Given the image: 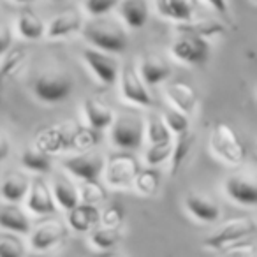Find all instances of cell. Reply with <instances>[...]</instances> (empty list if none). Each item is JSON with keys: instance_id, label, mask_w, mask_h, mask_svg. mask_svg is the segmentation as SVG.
Wrapping results in <instances>:
<instances>
[{"instance_id": "44dd1931", "label": "cell", "mask_w": 257, "mask_h": 257, "mask_svg": "<svg viewBox=\"0 0 257 257\" xmlns=\"http://www.w3.org/2000/svg\"><path fill=\"white\" fill-rule=\"evenodd\" d=\"M176 30L180 34H190V36L211 39V37L225 34V25L213 18H192L189 22L176 23Z\"/></svg>"}, {"instance_id": "74e56055", "label": "cell", "mask_w": 257, "mask_h": 257, "mask_svg": "<svg viewBox=\"0 0 257 257\" xmlns=\"http://www.w3.org/2000/svg\"><path fill=\"white\" fill-rule=\"evenodd\" d=\"M25 255V246L15 236L0 238V257H22Z\"/></svg>"}, {"instance_id": "ffe728a7", "label": "cell", "mask_w": 257, "mask_h": 257, "mask_svg": "<svg viewBox=\"0 0 257 257\" xmlns=\"http://www.w3.org/2000/svg\"><path fill=\"white\" fill-rule=\"evenodd\" d=\"M83 111L88 125L93 131H104V128L111 127L114 120V113L106 102H102L97 97H88L83 102Z\"/></svg>"}, {"instance_id": "7bdbcfd3", "label": "cell", "mask_w": 257, "mask_h": 257, "mask_svg": "<svg viewBox=\"0 0 257 257\" xmlns=\"http://www.w3.org/2000/svg\"><path fill=\"white\" fill-rule=\"evenodd\" d=\"M15 2H18V4H30L34 0H15Z\"/></svg>"}, {"instance_id": "4316f807", "label": "cell", "mask_w": 257, "mask_h": 257, "mask_svg": "<svg viewBox=\"0 0 257 257\" xmlns=\"http://www.w3.org/2000/svg\"><path fill=\"white\" fill-rule=\"evenodd\" d=\"M147 0H120V16L128 29H141L148 22Z\"/></svg>"}, {"instance_id": "603a6c76", "label": "cell", "mask_w": 257, "mask_h": 257, "mask_svg": "<svg viewBox=\"0 0 257 257\" xmlns=\"http://www.w3.org/2000/svg\"><path fill=\"white\" fill-rule=\"evenodd\" d=\"M0 229L13 232V234H30L32 224L25 211L20 210L16 204L9 203V206L0 208Z\"/></svg>"}, {"instance_id": "2e32d148", "label": "cell", "mask_w": 257, "mask_h": 257, "mask_svg": "<svg viewBox=\"0 0 257 257\" xmlns=\"http://www.w3.org/2000/svg\"><path fill=\"white\" fill-rule=\"evenodd\" d=\"M102 211L92 203H78L67 211V224L76 232H88L100 222Z\"/></svg>"}, {"instance_id": "60d3db41", "label": "cell", "mask_w": 257, "mask_h": 257, "mask_svg": "<svg viewBox=\"0 0 257 257\" xmlns=\"http://www.w3.org/2000/svg\"><path fill=\"white\" fill-rule=\"evenodd\" d=\"M11 44H13L11 29L8 25H4V23H0V57L11 50Z\"/></svg>"}, {"instance_id": "7c38bea8", "label": "cell", "mask_w": 257, "mask_h": 257, "mask_svg": "<svg viewBox=\"0 0 257 257\" xmlns=\"http://www.w3.org/2000/svg\"><path fill=\"white\" fill-rule=\"evenodd\" d=\"M57 201L53 196V189L41 175L34 176L30 183V190L27 194V208L34 215H53L57 213Z\"/></svg>"}, {"instance_id": "8992f818", "label": "cell", "mask_w": 257, "mask_h": 257, "mask_svg": "<svg viewBox=\"0 0 257 257\" xmlns=\"http://www.w3.org/2000/svg\"><path fill=\"white\" fill-rule=\"evenodd\" d=\"M32 92L41 102L58 104L72 92V79L65 72H44L34 79Z\"/></svg>"}, {"instance_id": "30bf717a", "label": "cell", "mask_w": 257, "mask_h": 257, "mask_svg": "<svg viewBox=\"0 0 257 257\" xmlns=\"http://www.w3.org/2000/svg\"><path fill=\"white\" fill-rule=\"evenodd\" d=\"M104 166H106V159L99 152H83L62 161V168L78 180L99 178L104 173Z\"/></svg>"}, {"instance_id": "1f68e13d", "label": "cell", "mask_w": 257, "mask_h": 257, "mask_svg": "<svg viewBox=\"0 0 257 257\" xmlns=\"http://www.w3.org/2000/svg\"><path fill=\"white\" fill-rule=\"evenodd\" d=\"M133 185L136 187V190L141 196H154V194H157L159 185H161V175L154 166H148V169H141L138 173Z\"/></svg>"}, {"instance_id": "3957f363", "label": "cell", "mask_w": 257, "mask_h": 257, "mask_svg": "<svg viewBox=\"0 0 257 257\" xmlns=\"http://www.w3.org/2000/svg\"><path fill=\"white\" fill-rule=\"evenodd\" d=\"M255 231H257V220H253L252 217L231 218V220L224 222L215 232L206 236L203 245H204V248L220 252L222 248H225V246L231 245V243L250 238Z\"/></svg>"}, {"instance_id": "9c48e42d", "label": "cell", "mask_w": 257, "mask_h": 257, "mask_svg": "<svg viewBox=\"0 0 257 257\" xmlns=\"http://www.w3.org/2000/svg\"><path fill=\"white\" fill-rule=\"evenodd\" d=\"M120 92L125 100L140 107H150L154 104L148 85L143 81L140 71L133 64H125L120 72Z\"/></svg>"}, {"instance_id": "8fae6325", "label": "cell", "mask_w": 257, "mask_h": 257, "mask_svg": "<svg viewBox=\"0 0 257 257\" xmlns=\"http://www.w3.org/2000/svg\"><path fill=\"white\" fill-rule=\"evenodd\" d=\"M81 55L85 64L88 65L93 76L102 85H114L116 83L118 76H120V69H118L116 60L111 57V53L99 50V48H85Z\"/></svg>"}, {"instance_id": "7a4b0ae2", "label": "cell", "mask_w": 257, "mask_h": 257, "mask_svg": "<svg viewBox=\"0 0 257 257\" xmlns=\"http://www.w3.org/2000/svg\"><path fill=\"white\" fill-rule=\"evenodd\" d=\"M210 148L213 155L229 166H239L246 159V148L241 138L229 123L218 121L213 125L210 134Z\"/></svg>"}, {"instance_id": "e575fe53", "label": "cell", "mask_w": 257, "mask_h": 257, "mask_svg": "<svg viewBox=\"0 0 257 257\" xmlns=\"http://www.w3.org/2000/svg\"><path fill=\"white\" fill-rule=\"evenodd\" d=\"M162 116H164L166 123H168L169 131H171L175 136H178V134H183L187 133V131H190V120H189V114L183 113V111L176 109V107H168V109L162 113Z\"/></svg>"}, {"instance_id": "4dcf8cb0", "label": "cell", "mask_w": 257, "mask_h": 257, "mask_svg": "<svg viewBox=\"0 0 257 257\" xmlns=\"http://www.w3.org/2000/svg\"><path fill=\"white\" fill-rule=\"evenodd\" d=\"M171 136H173V133L169 131L164 116L152 114V116H148V120L145 121V138L148 140V143H161V141L173 140Z\"/></svg>"}, {"instance_id": "ee69618b", "label": "cell", "mask_w": 257, "mask_h": 257, "mask_svg": "<svg viewBox=\"0 0 257 257\" xmlns=\"http://www.w3.org/2000/svg\"><path fill=\"white\" fill-rule=\"evenodd\" d=\"M53 2H60V0H53Z\"/></svg>"}, {"instance_id": "9a60e30c", "label": "cell", "mask_w": 257, "mask_h": 257, "mask_svg": "<svg viewBox=\"0 0 257 257\" xmlns=\"http://www.w3.org/2000/svg\"><path fill=\"white\" fill-rule=\"evenodd\" d=\"M83 25V15L76 9H69L60 15H57L46 27V37L48 39H64L72 34L81 32Z\"/></svg>"}, {"instance_id": "cb8c5ba5", "label": "cell", "mask_w": 257, "mask_h": 257, "mask_svg": "<svg viewBox=\"0 0 257 257\" xmlns=\"http://www.w3.org/2000/svg\"><path fill=\"white\" fill-rule=\"evenodd\" d=\"M16 30L27 41H39L46 36V23L34 9L25 8L16 20Z\"/></svg>"}, {"instance_id": "ba28073f", "label": "cell", "mask_w": 257, "mask_h": 257, "mask_svg": "<svg viewBox=\"0 0 257 257\" xmlns=\"http://www.w3.org/2000/svg\"><path fill=\"white\" fill-rule=\"evenodd\" d=\"M169 53L176 62L185 65H203L210 58L208 39L190 34H180L178 39L169 48Z\"/></svg>"}, {"instance_id": "4fadbf2b", "label": "cell", "mask_w": 257, "mask_h": 257, "mask_svg": "<svg viewBox=\"0 0 257 257\" xmlns=\"http://www.w3.org/2000/svg\"><path fill=\"white\" fill-rule=\"evenodd\" d=\"M69 234V229L64 222L60 220H48L37 225L32 232H30V246L32 250L37 252H46V250L53 248V246L60 245Z\"/></svg>"}, {"instance_id": "ab89813d", "label": "cell", "mask_w": 257, "mask_h": 257, "mask_svg": "<svg viewBox=\"0 0 257 257\" xmlns=\"http://www.w3.org/2000/svg\"><path fill=\"white\" fill-rule=\"evenodd\" d=\"M204 4L210 9H213L218 16L231 22V13H229V2L227 0H204Z\"/></svg>"}, {"instance_id": "d6986e66", "label": "cell", "mask_w": 257, "mask_h": 257, "mask_svg": "<svg viewBox=\"0 0 257 257\" xmlns=\"http://www.w3.org/2000/svg\"><path fill=\"white\" fill-rule=\"evenodd\" d=\"M30 183H32V178L27 173H13V175H9L8 178H4V182L0 183V197L6 203H22V201L27 199Z\"/></svg>"}, {"instance_id": "7402d4cb", "label": "cell", "mask_w": 257, "mask_h": 257, "mask_svg": "<svg viewBox=\"0 0 257 257\" xmlns=\"http://www.w3.org/2000/svg\"><path fill=\"white\" fill-rule=\"evenodd\" d=\"M155 9L162 18L176 23L189 22L194 18L196 0H155Z\"/></svg>"}, {"instance_id": "484cf974", "label": "cell", "mask_w": 257, "mask_h": 257, "mask_svg": "<svg viewBox=\"0 0 257 257\" xmlns=\"http://www.w3.org/2000/svg\"><path fill=\"white\" fill-rule=\"evenodd\" d=\"M51 189H53L55 201H57V204L62 208V210L69 211L78 203H81L79 189L71 182V180L65 178L64 175L55 176V180L51 182Z\"/></svg>"}, {"instance_id": "d6a6232c", "label": "cell", "mask_w": 257, "mask_h": 257, "mask_svg": "<svg viewBox=\"0 0 257 257\" xmlns=\"http://www.w3.org/2000/svg\"><path fill=\"white\" fill-rule=\"evenodd\" d=\"M78 189H79V197H81L83 203L99 204L107 199V189L99 182V178L81 180V185Z\"/></svg>"}, {"instance_id": "f6af8a7d", "label": "cell", "mask_w": 257, "mask_h": 257, "mask_svg": "<svg viewBox=\"0 0 257 257\" xmlns=\"http://www.w3.org/2000/svg\"><path fill=\"white\" fill-rule=\"evenodd\" d=\"M255 2H257V0H255Z\"/></svg>"}, {"instance_id": "8d00e7d4", "label": "cell", "mask_w": 257, "mask_h": 257, "mask_svg": "<svg viewBox=\"0 0 257 257\" xmlns=\"http://www.w3.org/2000/svg\"><path fill=\"white\" fill-rule=\"evenodd\" d=\"M222 253H227V255H238V257H252L257 253V245L253 241H250V238L239 239L231 245H227L225 248L220 250Z\"/></svg>"}, {"instance_id": "b9f144b4", "label": "cell", "mask_w": 257, "mask_h": 257, "mask_svg": "<svg viewBox=\"0 0 257 257\" xmlns=\"http://www.w3.org/2000/svg\"><path fill=\"white\" fill-rule=\"evenodd\" d=\"M9 150H11V143H9V138L6 136L2 131H0V164L6 161V157L9 155Z\"/></svg>"}, {"instance_id": "836d02e7", "label": "cell", "mask_w": 257, "mask_h": 257, "mask_svg": "<svg viewBox=\"0 0 257 257\" xmlns=\"http://www.w3.org/2000/svg\"><path fill=\"white\" fill-rule=\"evenodd\" d=\"M171 152H173V140L161 141V143H150L148 150L145 152V162L148 166L157 168V166L164 164L166 161H169Z\"/></svg>"}, {"instance_id": "d590c367", "label": "cell", "mask_w": 257, "mask_h": 257, "mask_svg": "<svg viewBox=\"0 0 257 257\" xmlns=\"http://www.w3.org/2000/svg\"><path fill=\"white\" fill-rule=\"evenodd\" d=\"M118 4H120V0H83L85 13L88 16H92V18L106 16L107 13L113 11Z\"/></svg>"}, {"instance_id": "83f0119b", "label": "cell", "mask_w": 257, "mask_h": 257, "mask_svg": "<svg viewBox=\"0 0 257 257\" xmlns=\"http://www.w3.org/2000/svg\"><path fill=\"white\" fill-rule=\"evenodd\" d=\"M29 60V51L25 48H13L4 55L2 62H0V86L8 83L11 78H15L20 71L23 69V65Z\"/></svg>"}, {"instance_id": "277c9868", "label": "cell", "mask_w": 257, "mask_h": 257, "mask_svg": "<svg viewBox=\"0 0 257 257\" xmlns=\"http://www.w3.org/2000/svg\"><path fill=\"white\" fill-rule=\"evenodd\" d=\"M145 140V120L138 114L121 113L111 123V141L120 150H136Z\"/></svg>"}, {"instance_id": "5bb4252c", "label": "cell", "mask_w": 257, "mask_h": 257, "mask_svg": "<svg viewBox=\"0 0 257 257\" xmlns=\"http://www.w3.org/2000/svg\"><path fill=\"white\" fill-rule=\"evenodd\" d=\"M183 203H185V210L189 211L190 217L203 222V224H213L220 218V206L213 199L203 196V194H187Z\"/></svg>"}, {"instance_id": "f1b7e54d", "label": "cell", "mask_w": 257, "mask_h": 257, "mask_svg": "<svg viewBox=\"0 0 257 257\" xmlns=\"http://www.w3.org/2000/svg\"><path fill=\"white\" fill-rule=\"evenodd\" d=\"M121 231L120 227H109V225H104V227H93L92 232L88 236V241L93 248L97 250H111L121 241Z\"/></svg>"}, {"instance_id": "52a82bcc", "label": "cell", "mask_w": 257, "mask_h": 257, "mask_svg": "<svg viewBox=\"0 0 257 257\" xmlns=\"http://www.w3.org/2000/svg\"><path fill=\"white\" fill-rule=\"evenodd\" d=\"M224 192L239 206H257V171H238L225 178Z\"/></svg>"}, {"instance_id": "5b68a950", "label": "cell", "mask_w": 257, "mask_h": 257, "mask_svg": "<svg viewBox=\"0 0 257 257\" xmlns=\"http://www.w3.org/2000/svg\"><path fill=\"white\" fill-rule=\"evenodd\" d=\"M140 171V161L133 154H128V150H123L107 157L104 166V178L109 187L121 189V187L133 185Z\"/></svg>"}, {"instance_id": "ac0fdd59", "label": "cell", "mask_w": 257, "mask_h": 257, "mask_svg": "<svg viewBox=\"0 0 257 257\" xmlns=\"http://www.w3.org/2000/svg\"><path fill=\"white\" fill-rule=\"evenodd\" d=\"M166 97L171 102L173 107L183 111L187 114H192L197 106V93L189 83L173 81L166 86Z\"/></svg>"}, {"instance_id": "f546056e", "label": "cell", "mask_w": 257, "mask_h": 257, "mask_svg": "<svg viewBox=\"0 0 257 257\" xmlns=\"http://www.w3.org/2000/svg\"><path fill=\"white\" fill-rule=\"evenodd\" d=\"M22 166L27 171H32L36 175H44L51 171V157L41 148H30L22 154Z\"/></svg>"}, {"instance_id": "e0dca14e", "label": "cell", "mask_w": 257, "mask_h": 257, "mask_svg": "<svg viewBox=\"0 0 257 257\" xmlns=\"http://www.w3.org/2000/svg\"><path fill=\"white\" fill-rule=\"evenodd\" d=\"M171 72H173V69H171V65H169V62L166 60V58H162L161 55L152 53L141 58L140 74L148 86H155V85H161V83L168 81Z\"/></svg>"}, {"instance_id": "6da1fadb", "label": "cell", "mask_w": 257, "mask_h": 257, "mask_svg": "<svg viewBox=\"0 0 257 257\" xmlns=\"http://www.w3.org/2000/svg\"><path fill=\"white\" fill-rule=\"evenodd\" d=\"M81 34L93 48H99L107 53H121L128 46V36L118 22L97 16L85 23Z\"/></svg>"}, {"instance_id": "f35d334b", "label": "cell", "mask_w": 257, "mask_h": 257, "mask_svg": "<svg viewBox=\"0 0 257 257\" xmlns=\"http://www.w3.org/2000/svg\"><path fill=\"white\" fill-rule=\"evenodd\" d=\"M123 217H125L123 208L118 206V204H111V206H107L102 211L100 222H102V225H109V227H120L121 222H123Z\"/></svg>"}, {"instance_id": "d4e9b609", "label": "cell", "mask_w": 257, "mask_h": 257, "mask_svg": "<svg viewBox=\"0 0 257 257\" xmlns=\"http://www.w3.org/2000/svg\"><path fill=\"white\" fill-rule=\"evenodd\" d=\"M194 143H196V136H194L192 131L178 134L176 140L173 141V152H171V157H169V175L171 176H176L180 169L183 168L190 152H192Z\"/></svg>"}]
</instances>
